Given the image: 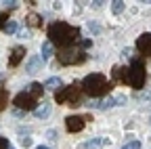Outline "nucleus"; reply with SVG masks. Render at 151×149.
I'll use <instances>...</instances> for the list:
<instances>
[{
  "mask_svg": "<svg viewBox=\"0 0 151 149\" xmlns=\"http://www.w3.org/2000/svg\"><path fill=\"white\" fill-rule=\"evenodd\" d=\"M19 143H21V147H29V145H32V137H21V139H19Z\"/></svg>",
  "mask_w": 151,
  "mask_h": 149,
  "instance_id": "22",
  "label": "nucleus"
},
{
  "mask_svg": "<svg viewBox=\"0 0 151 149\" xmlns=\"http://www.w3.org/2000/svg\"><path fill=\"white\" fill-rule=\"evenodd\" d=\"M124 9H126V4L122 2V0H116V2H111V11L116 13V15H120V13H122Z\"/></svg>",
  "mask_w": 151,
  "mask_h": 149,
  "instance_id": "18",
  "label": "nucleus"
},
{
  "mask_svg": "<svg viewBox=\"0 0 151 149\" xmlns=\"http://www.w3.org/2000/svg\"><path fill=\"white\" fill-rule=\"evenodd\" d=\"M17 36L19 38H29V32L27 30H17Z\"/></svg>",
  "mask_w": 151,
  "mask_h": 149,
  "instance_id": "28",
  "label": "nucleus"
},
{
  "mask_svg": "<svg viewBox=\"0 0 151 149\" xmlns=\"http://www.w3.org/2000/svg\"><path fill=\"white\" fill-rule=\"evenodd\" d=\"M11 149H13V147H11Z\"/></svg>",
  "mask_w": 151,
  "mask_h": 149,
  "instance_id": "32",
  "label": "nucleus"
},
{
  "mask_svg": "<svg viewBox=\"0 0 151 149\" xmlns=\"http://www.w3.org/2000/svg\"><path fill=\"white\" fill-rule=\"evenodd\" d=\"M82 88L78 86V84H69V86H65V88H59L55 92V101L59 103V105H63V103H69L71 107H76L78 103H82Z\"/></svg>",
  "mask_w": 151,
  "mask_h": 149,
  "instance_id": "3",
  "label": "nucleus"
},
{
  "mask_svg": "<svg viewBox=\"0 0 151 149\" xmlns=\"http://www.w3.org/2000/svg\"><path fill=\"white\" fill-rule=\"evenodd\" d=\"M40 53H42V59L46 61L50 55H52V44H50L48 40H46V42H42V50H40Z\"/></svg>",
  "mask_w": 151,
  "mask_h": 149,
  "instance_id": "15",
  "label": "nucleus"
},
{
  "mask_svg": "<svg viewBox=\"0 0 151 149\" xmlns=\"http://www.w3.org/2000/svg\"><path fill=\"white\" fill-rule=\"evenodd\" d=\"M57 57H59V63H63V65H80L86 61V53L78 46H69V48L59 50Z\"/></svg>",
  "mask_w": 151,
  "mask_h": 149,
  "instance_id": "5",
  "label": "nucleus"
},
{
  "mask_svg": "<svg viewBox=\"0 0 151 149\" xmlns=\"http://www.w3.org/2000/svg\"><path fill=\"white\" fill-rule=\"evenodd\" d=\"M137 48L145 55V57H151V34H143L137 38Z\"/></svg>",
  "mask_w": 151,
  "mask_h": 149,
  "instance_id": "8",
  "label": "nucleus"
},
{
  "mask_svg": "<svg viewBox=\"0 0 151 149\" xmlns=\"http://www.w3.org/2000/svg\"><path fill=\"white\" fill-rule=\"evenodd\" d=\"M84 124H86V118H82V116L65 118V128L69 130V132H80V130H84Z\"/></svg>",
  "mask_w": 151,
  "mask_h": 149,
  "instance_id": "7",
  "label": "nucleus"
},
{
  "mask_svg": "<svg viewBox=\"0 0 151 149\" xmlns=\"http://www.w3.org/2000/svg\"><path fill=\"white\" fill-rule=\"evenodd\" d=\"M0 149H11V145H9V139H2V137H0Z\"/></svg>",
  "mask_w": 151,
  "mask_h": 149,
  "instance_id": "27",
  "label": "nucleus"
},
{
  "mask_svg": "<svg viewBox=\"0 0 151 149\" xmlns=\"http://www.w3.org/2000/svg\"><path fill=\"white\" fill-rule=\"evenodd\" d=\"M103 145H109V139H90L84 143L86 149H101Z\"/></svg>",
  "mask_w": 151,
  "mask_h": 149,
  "instance_id": "12",
  "label": "nucleus"
},
{
  "mask_svg": "<svg viewBox=\"0 0 151 149\" xmlns=\"http://www.w3.org/2000/svg\"><path fill=\"white\" fill-rule=\"evenodd\" d=\"M36 149H48V147H44V145H40V147H36Z\"/></svg>",
  "mask_w": 151,
  "mask_h": 149,
  "instance_id": "31",
  "label": "nucleus"
},
{
  "mask_svg": "<svg viewBox=\"0 0 151 149\" xmlns=\"http://www.w3.org/2000/svg\"><path fill=\"white\" fill-rule=\"evenodd\" d=\"M34 114H36V118H48L50 116V105L48 103H42L40 107L34 109Z\"/></svg>",
  "mask_w": 151,
  "mask_h": 149,
  "instance_id": "14",
  "label": "nucleus"
},
{
  "mask_svg": "<svg viewBox=\"0 0 151 149\" xmlns=\"http://www.w3.org/2000/svg\"><path fill=\"white\" fill-rule=\"evenodd\" d=\"M122 149H141V141H128V143H124Z\"/></svg>",
  "mask_w": 151,
  "mask_h": 149,
  "instance_id": "19",
  "label": "nucleus"
},
{
  "mask_svg": "<svg viewBox=\"0 0 151 149\" xmlns=\"http://www.w3.org/2000/svg\"><path fill=\"white\" fill-rule=\"evenodd\" d=\"M88 30H90V32H92V34H99V32H101V27H99V25H97V23H92V21H90V23H88Z\"/></svg>",
  "mask_w": 151,
  "mask_h": 149,
  "instance_id": "24",
  "label": "nucleus"
},
{
  "mask_svg": "<svg viewBox=\"0 0 151 149\" xmlns=\"http://www.w3.org/2000/svg\"><path fill=\"white\" fill-rule=\"evenodd\" d=\"M4 32H6V34H15V32H17V21H9L6 27H4Z\"/></svg>",
  "mask_w": 151,
  "mask_h": 149,
  "instance_id": "21",
  "label": "nucleus"
},
{
  "mask_svg": "<svg viewBox=\"0 0 151 149\" xmlns=\"http://www.w3.org/2000/svg\"><path fill=\"white\" fill-rule=\"evenodd\" d=\"M25 92H29L34 99H38V97H42L44 86H42V84H38V82H34V84H29V86H27V90H25Z\"/></svg>",
  "mask_w": 151,
  "mask_h": 149,
  "instance_id": "13",
  "label": "nucleus"
},
{
  "mask_svg": "<svg viewBox=\"0 0 151 149\" xmlns=\"http://www.w3.org/2000/svg\"><path fill=\"white\" fill-rule=\"evenodd\" d=\"M44 88H61V80L59 78H48L46 82H44Z\"/></svg>",
  "mask_w": 151,
  "mask_h": 149,
  "instance_id": "16",
  "label": "nucleus"
},
{
  "mask_svg": "<svg viewBox=\"0 0 151 149\" xmlns=\"http://www.w3.org/2000/svg\"><path fill=\"white\" fill-rule=\"evenodd\" d=\"M13 105H15L19 111H32L34 105H36V99L29 95V92H19V95L13 99Z\"/></svg>",
  "mask_w": 151,
  "mask_h": 149,
  "instance_id": "6",
  "label": "nucleus"
},
{
  "mask_svg": "<svg viewBox=\"0 0 151 149\" xmlns=\"http://www.w3.org/2000/svg\"><path fill=\"white\" fill-rule=\"evenodd\" d=\"M147 80V71H145V63L141 59H132L130 67H128V84L132 88H143Z\"/></svg>",
  "mask_w": 151,
  "mask_h": 149,
  "instance_id": "4",
  "label": "nucleus"
},
{
  "mask_svg": "<svg viewBox=\"0 0 151 149\" xmlns=\"http://www.w3.org/2000/svg\"><path fill=\"white\" fill-rule=\"evenodd\" d=\"M4 103H6V90H0V109L4 107Z\"/></svg>",
  "mask_w": 151,
  "mask_h": 149,
  "instance_id": "23",
  "label": "nucleus"
},
{
  "mask_svg": "<svg viewBox=\"0 0 151 149\" xmlns=\"http://www.w3.org/2000/svg\"><path fill=\"white\" fill-rule=\"evenodd\" d=\"M25 59V46H15L11 50V57H9V65L11 67H17L19 63H21Z\"/></svg>",
  "mask_w": 151,
  "mask_h": 149,
  "instance_id": "9",
  "label": "nucleus"
},
{
  "mask_svg": "<svg viewBox=\"0 0 151 149\" xmlns=\"http://www.w3.org/2000/svg\"><path fill=\"white\" fill-rule=\"evenodd\" d=\"M122 103H126V97H122V95L116 97V105H122Z\"/></svg>",
  "mask_w": 151,
  "mask_h": 149,
  "instance_id": "29",
  "label": "nucleus"
},
{
  "mask_svg": "<svg viewBox=\"0 0 151 149\" xmlns=\"http://www.w3.org/2000/svg\"><path fill=\"white\" fill-rule=\"evenodd\" d=\"M111 88V82L103 76V73H88V76L82 80V90L86 95H90L92 99L105 97Z\"/></svg>",
  "mask_w": 151,
  "mask_h": 149,
  "instance_id": "2",
  "label": "nucleus"
},
{
  "mask_svg": "<svg viewBox=\"0 0 151 149\" xmlns=\"http://www.w3.org/2000/svg\"><path fill=\"white\" fill-rule=\"evenodd\" d=\"M11 19H9V15L6 13H0V30L4 32V27H6V23H9Z\"/></svg>",
  "mask_w": 151,
  "mask_h": 149,
  "instance_id": "20",
  "label": "nucleus"
},
{
  "mask_svg": "<svg viewBox=\"0 0 151 149\" xmlns=\"http://www.w3.org/2000/svg\"><path fill=\"white\" fill-rule=\"evenodd\" d=\"M27 23H29L32 27H40V25H42V19H40L38 15H34V13H32V15L27 17Z\"/></svg>",
  "mask_w": 151,
  "mask_h": 149,
  "instance_id": "17",
  "label": "nucleus"
},
{
  "mask_svg": "<svg viewBox=\"0 0 151 149\" xmlns=\"http://www.w3.org/2000/svg\"><path fill=\"white\" fill-rule=\"evenodd\" d=\"M44 65V59H42V55H36V57H32L29 61H27V65H25V71L27 73H36L38 69H40Z\"/></svg>",
  "mask_w": 151,
  "mask_h": 149,
  "instance_id": "11",
  "label": "nucleus"
},
{
  "mask_svg": "<svg viewBox=\"0 0 151 149\" xmlns=\"http://www.w3.org/2000/svg\"><path fill=\"white\" fill-rule=\"evenodd\" d=\"M6 9H17L19 6V2H17V0H11V2H9V0H6V2H2Z\"/></svg>",
  "mask_w": 151,
  "mask_h": 149,
  "instance_id": "25",
  "label": "nucleus"
},
{
  "mask_svg": "<svg viewBox=\"0 0 151 149\" xmlns=\"http://www.w3.org/2000/svg\"><path fill=\"white\" fill-rule=\"evenodd\" d=\"M137 97L143 99V101H149L151 99V92H137Z\"/></svg>",
  "mask_w": 151,
  "mask_h": 149,
  "instance_id": "26",
  "label": "nucleus"
},
{
  "mask_svg": "<svg viewBox=\"0 0 151 149\" xmlns=\"http://www.w3.org/2000/svg\"><path fill=\"white\" fill-rule=\"evenodd\" d=\"M113 105H116V99H113V97H107V99H92V101L88 103L90 109H109V107H113Z\"/></svg>",
  "mask_w": 151,
  "mask_h": 149,
  "instance_id": "10",
  "label": "nucleus"
},
{
  "mask_svg": "<svg viewBox=\"0 0 151 149\" xmlns=\"http://www.w3.org/2000/svg\"><path fill=\"white\" fill-rule=\"evenodd\" d=\"M80 46H82V48H88V46H90V40H82Z\"/></svg>",
  "mask_w": 151,
  "mask_h": 149,
  "instance_id": "30",
  "label": "nucleus"
},
{
  "mask_svg": "<svg viewBox=\"0 0 151 149\" xmlns=\"http://www.w3.org/2000/svg\"><path fill=\"white\" fill-rule=\"evenodd\" d=\"M78 38H80V30L71 27L69 23L57 21V23L48 25V42L50 44H59L63 48H69L73 42H78Z\"/></svg>",
  "mask_w": 151,
  "mask_h": 149,
  "instance_id": "1",
  "label": "nucleus"
}]
</instances>
